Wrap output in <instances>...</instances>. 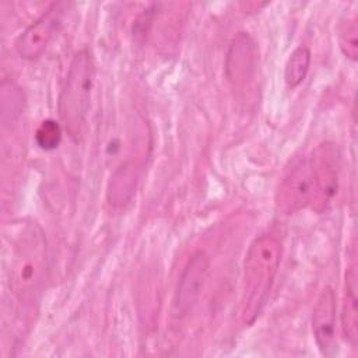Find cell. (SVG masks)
Segmentation results:
<instances>
[{"label":"cell","instance_id":"9","mask_svg":"<svg viewBox=\"0 0 358 358\" xmlns=\"http://www.w3.org/2000/svg\"><path fill=\"white\" fill-rule=\"evenodd\" d=\"M256 56L257 49L252 36L248 32H239L232 39L227 53L225 73L228 80L235 85L249 81L256 69Z\"/></svg>","mask_w":358,"mask_h":358},{"label":"cell","instance_id":"5","mask_svg":"<svg viewBox=\"0 0 358 358\" xmlns=\"http://www.w3.org/2000/svg\"><path fill=\"white\" fill-rule=\"evenodd\" d=\"M310 165L313 175V200L312 207L324 211L338 189L340 175V151L334 143H322L310 154Z\"/></svg>","mask_w":358,"mask_h":358},{"label":"cell","instance_id":"12","mask_svg":"<svg viewBox=\"0 0 358 358\" xmlns=\"http://www.w3.org/2000/svg\"><path fill=\"white\" fill-rule=\"evenodd\" d=\"M310 49L305 45H299L291 52L284 69V80L289 88L298 87L305 80L310 67Z\"/></svg>","mask_w":358,"mask_h":358},{"label":"cell","instance_id":"8","mask_svg":"<svg viewBox=\"0 0 358 358\" xmlns=\"http://www.w3.org/2000/svg\"><path fill=\"white\" fill-rule=\"evenodd\" d=\"M312 331L322 355L330 357L337 351L336 337V294L331 287H324L312 312Z\"/></svg>","mask_w":358,"mask_h":358},{"label":"cell","instance_id":"13","mask_svg":"<svg viewBox=\"0 0 358 358\" xmlns=\"http://www.w3.org/2000/svg\"><path fill=\"white\" fill-rule=\"evenodd\" d=\"M338 45L343 55L351 62L358 59V20L357 15L347 17L338 29Z\"/></svg>","mask_w":358,"mask_h":358},{"label":"cell","instance_id":"7","mask_svg":"<svg viewBox=\"0 0 358 358\" xmlns=\"http://www.w3.org/2000/svg\"><path fill=\"white\" fill-rule=\"evenodd\" d=\"M313 175L309 157L298 158L284 173L275 194L277 208L284 214H294L312 204Z\"/></svg>","mask_w":358,"mask_h":358},{"label":"cell","instance_id":"14","mask_svg":"<svg viewBox=\"0 0 358 358\" xmlns=\"http://www.w3.org/2000/svg\"><path fill=\"white\" fill-rule=\"evenodd\" d=\"M63 126L53 119L43 120L35 133V141L42 150H55L62 141Z\"/></svg>","mask_w":358,"mask_h":358},{"label":"cell","instance_id":"6","mask_svg":"<svg viewBox=\"0 0 358 358\" xmlns=\"http://www.w3.org/2000/svg\"><path fill=\"white\" fill-rule=\"evenodd\" d=\"M208 268L210 260L203 250L190 255L180 273L172 298L171 317L173 320H183L193 310L207 280Z\"/></svg>","mask_w":358,"mask_h":358},{"label":"cell","instance_id":"4","mask_svg":"<svg viewBox=\"0 0 358 358\" xmlns=\"http://www.w3.org/2000/svg\"><path fill=\"white\" fill-rule=\"evenodd\" d=\"M69 4L52 3L35 21H32L17 38L15 52L25 60H35L43 55L50 41L63 25Z\"/></svg>","mask_w":358,"mask_h":358},{"label":"cell","instance_id":"10","mask_svg":"<svg viewBox=\"0 0 358 358\" xmlns=\"http://www.w3.org/2000/svg\"><path fill=\"white\" fill-rule=\"evenodd\" d=\"M358 275L355 264L350 266L345 273V289L341 306V329L345 340L355 348L358 343Z\"/></svg>","mask_w":358,"mask_h":358},{"label":"cell","instance_id":"3","mask_svg":"<svg viewBox=\"0 0 358 358\" xmlns=\"http://www.w3.org/2000/svg\"><path fill=\"white\" fill-rule=\"evenodd\" d=\"M95 83V64L88 49L78 50L69 66L57 99L60 123L70 138L81 141L91 108V95Z\"/></svg>","mask_w":358,"mask_h":358},{"label":"cell","instance_id":"11","mask_svg":"<svg viewBox=\"0 0 358 358\" xmlns=\"http://www.w3.org/2000/svg\"><path fill=\"white\" fill-rule=\"evenodd\" d=\"M137 169L138 166L133 161H126L113 172L108 187V200L112 206L120 207L129 203L136 189Z\"/></svg>","mask_w":358,"mask_h":358},{"label":"cell","instance_id":"1","mask_svg":"<svg viewBox=\"0 0 358 358\" xmlns=\"http://www.w3.org/2000/svg\"><path fill=\"white\" fill-rule=\"evenodd\" d=\"M46 238L35 222H21L10 239L8 285L24 305L34 303L46 274Z\"/></svg>","mask_w":358,"mask_h":358},{"label":"cell","instance_id":"2","mask_svg":"<svg viewBox=\"0 0 358 358\" xmlns=\"http://www.w3.org/2000/svg\"><path fill=\"white\" fill-rule=\"evenodd\" d=\"M281 255V241L273 234H262L249 245L243 260L241 295L243 324H253L262 315L278 271Z\"/></svg>","mask_w":358,"mask_h":358}]
</instances>
